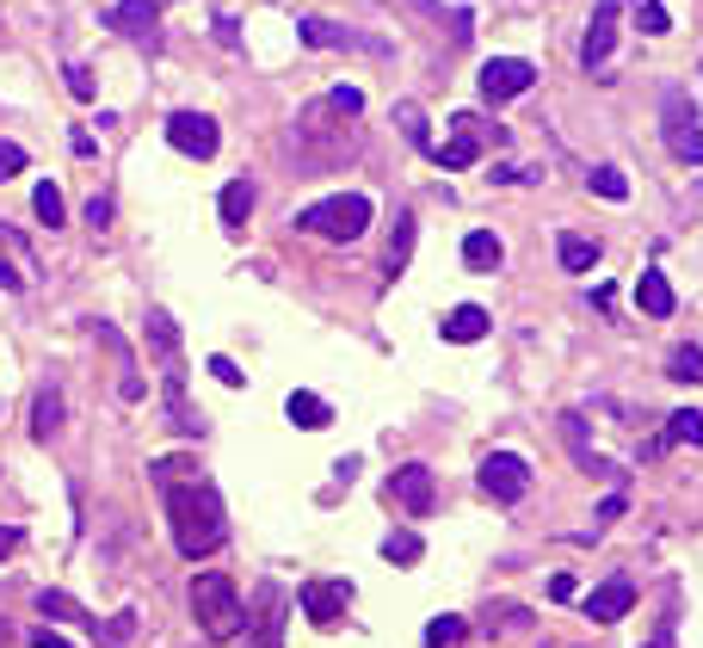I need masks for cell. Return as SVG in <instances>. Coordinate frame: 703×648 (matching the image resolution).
Instances as JSON below:
<instances>
[{"label":"cell","mask_w":703,"mask_h":648,"mask_svg":"<svg viewBox=\"0 0 703 648\" xmlns=\"http://www.w3.org/2000/svg\"><path fill=\"white\" fill-rule=\"evenodd\" d=\"M648 648H672V624H660V636H655Z\"/></svg>","instance_id":"bcb514c9"},{"label":"cell","mask_w":703,"mask_h":648,"mask_svg":"<svg viewBox=\"0 0 703 648\" xmlns=\"http://www.w3.org/2000/svg\"><path fill=\"white\" fill-rule=\"evenodd\" d=\"M191 617H198V630L210 636V642H234V636L248 630V600H241V593H234V581L229 574H198V581H191Z\"/></svg>","instance_id":"3957f363"},{"label":"cell","mask_w":703,"mask_h":648,"mask_svg":"<svg viewBox=\"0 0 703 648\" xmlns=\"http://www.w3.org/2000/svg\"><path fill=\"white\" fill-rule=\"evenodd\" d=\"M87 229H111V198H106V191L87 198Z\"/></svg>","instance_id":"74e56055"},{"label":"cell","mask_w":703,"mask_h":648,"mask_svg":"<svg viewBox=\"0 0 703 648\" xmlns=\"http://www.w3.org/2000/svg\"><path fill=\"white\" fill-rule=\"evenodd\" d=\"M395 124H402V136L414 149H426V155H432V130H426V111L420 106H395Z\"/></svg>","instance_id":"4dcf8cb0"},{"label":"cell","mask_w":703,"mask_h":648,"mask_svg":"<svg viewBox=\"0 0 703 648\" xmlns=\"http://www.w3.org/2000/svg\"><path fill=\"white\" fill-rule=\"evenodd\" d=\"M0 290H25V272H19L13 260H0Z\"/></svg>","instance_id":"7bdbcfd3"},{"label":"cell","mask_w":703,"mask_h":648,"mask_svg":"<svg viewBox=\"0 0 703 648\" xmlns=\"http://www.w3.org/2000/svg\"><path fill=\"white\" fill-rule=\"evenodd\" d=\"M32 648H68V642H63L56 630H37V636H32Z\"/></svg>","instance_id":"f6af8a7d"},{"label":"cell","mask_w":703,"mask_h":648,"mask_svg":"<svg viewBox=\"0 0 703 648\" xmlns=\"http://www.w3.org/2000/svg\"><path fill=\"white\" fill-rule=\"evenodd\" d=\"M420 550H426V543L414 538V531H389V538H383V556H389L395 569H414V562H420Z\"/></svg>","instance_id":"d6a6232c"},{"label":"cell","mask_w":703,"mask_h":648,"mask_svg":"<svg viewBox=\"0 0 703 648\" xmlns=\"http://www.w3.org/2000/svg\"><path fill=\"white\" fill-rule=\"evenodd\" d=\"M303 235H328V241H359L364 229H371V198L364 191H333V198H321V205H309L297 217Z\"/></svg>","instance_id":"277c9868"},{"label":"cell","mask_w":703,"mask_h":648,"mask_svg":"<svg viewBox=\"0 0 703 648\" xmlns=\"http://www.w3.org/2000/svg\"><path fill=\"white\" fill-rule=\"evenodd\" d=\"M487 328H494V321H487L482 303H457L451 316H444V340H451V347H475Z\"/></svg>","instance_id":"ffe728a7"},{"label":"cell","mask_w":703,"mask_h":648,"mask_svg":"<svg viewBox=\"0 0 703 648\" xmlns=\"http://www.w3.org/2000/svg\"><path fill=\"white\" fill-rule=\"evenodd\" d=\"M475 482H482L487 501H501V506H513V501H525V494H531V470H525V458H518V451H487L482 470H475Z\"/></svg>","instance_id":"52a82bcc"},{"label":"cell","mask_w":703,"mask_h":648,"mask_svg":"<svg viewBox=\"0 0 703 648\" xmlns=\"http://www.w3.org/2000/svg\"><path fill=\"white\" fill-rule=\"evenodd\" d=\"M32 217L44 222V229H63V222H68V210H63V186H56V179H37V191H32Z\"/></svg>","instance_id":"603a6c76"},{"label":"cell","mask_w":703,"mask_h":648,"mask_svg":"<svg viewBox=\"0 0 703 648\" xmlns=\"http://www.w3.org/2000/svg\"><path fill=\"white\" fill-rule=\"evenodd\" d=\"M149 482H155L161 501H167L179 556L198 562V556L222 550V538H229V513H222V494L198 475V458H155L149 463Z\"/></svg>","instance_id":"6da1fadb"},{"label":"cell","mask_w":703,"mask_h":648,"mask_svg":"<svg viewBox=\"0 0 703 648\" xmlns=\"http://www.w3.org/2000/svg\"><path fill=\"white\" fill-rule=\"evenodd\" d=\"M19 543H25V531H19V525H0V562H7V556H13Z\"/></svg>","instance_id":"b9f144b4"},{"label":"cell","mask_w":703,"mask_h":648,"mask_svg":"<svg viewBox=\"0 0 703 648\" xmlns=\"http://www.w3.org/2000/svg\"><path fill=\"white\" fill-rule=\"evenodd\" d=\"M297 37H303V44H315V50H321V44H333V50H371V56H383V50H389L383 37L345 32V25H321V19H303V25H297Z\"/></svg>","instance_id":"e0dca14e"},{"label":"cell","mask_w":703,"mask_h":648,"mask_svg":"<svg viewBox=\"0 0 703 648\" xmlns=\"http://www.w3.org/2000/svg\"><path fill=\"white\" fill-rule=\"evenodd\" d=\"M68 149H75V161H94V155H99V143H94V130H80V124L68 130Z\"/></svg>","instance_id":"f35d334b"},{"label":"cell","mask_w":703,"mask_h":648,"mask_svg":"<svg viewBox=\"0 0 703 648\" xmlns=\"http://www.w3.org/2000/svg\"><path fill=\"white\" fill-rule=\"evenodd\" d=\"M667 444H703V414L697 408H679L667 420Z\"/></svg>","instance_id":"1f68e13d"},{"label":"cell","mask_w":703,"mask_h":648,"mask_svg":"<svg viewBox=\"0 0 703 648\" xmlns=\"http://www.w3.org/2000/svg\"><path fill=\"white\" fill-rule=\"evenodd\" d=\"M167 414H173V427L179 432H204V420L186 408V383H179V371H167Z\"/></svg>","instance_id":"484cf974"},{"label":"cell","mask_w":703,"mask_h":648,"mask_svg":"<svg viewBox=\"0 0 703 648\" xmlns=\"http://www.w3.org/2000/svg\"><path fill=\"white\" fill-rule=\"evenodd\" d=\"M167 143L179 149V155H191V161H210L222 149V130H217L210 111H173L167 118Z\"/></svg>","instance_id":"ba28073f"},{"label":"cell","mask_w":703,"mask_h":648,"mask_svg":"<svg viewBox=\"0 0 703 648\" xmlns=\"http://www.w3.org/2000/svg\"><path fill=\"white\" fill-rule=\"evenodd\" d=\"M469 636V624L457 612H444V617H432V624H426V648H457Z\"/></svg>","instance_id":"f546056e"},{"label":"cell","mask_w":703,"mask_h":648,"mask_svg":"<svg viewBox=\"0 0 703 648\" xmlns=\"http://www.w3.org/2000/svg\"><path fill=\"white\" fill-rule=\"evenodd\" d=\"M63 75H68V87H75V99H94V75H87V63H68Z\"/></svg>","instance_id":"ab89813d"},{"label":"cell","mask_w":703,"mask_h":648,"mask_svg":"<svg viewBox=\"0 0 703 648\" xmlns=\"http://www.w3.org/2000/svg\"><path fill=\"white\" fill-rule=\"evenodd\" d=\"M598 253H605V248H598V241H586V235H562V241H556V260H562L568 272H593Z\"/></svg>","instance_id":"cb8c5ba5"},{"label":"cell","mask_w":703,"mask_h":648,"mask_svg":"<svg viewBox=\"0 0 703 648\" xmlns=\"http://www.w3.org/2000/svg\"><path fill=\"white\" fill-rule=\"evenodd\" d=\"M636 32L641 37H667L672 32V13L660 7V0H641V7H636Z\"/></svg>","instance_id":"836d02e7"},{"label":"cell","mask_w":703,"mask_h":648,"mask_svg":"<svg viewBox=\"0 0 703 648\" xmlns=\"http://www.w3.org/2000/svg\"><path fill=\"white\" fill-rule=\"evenodd\" d=\"M549 600H574V574H549Z\"/></svg>","instance_id":"ee69618b"},{"label":"cell","mask_w":703,"mask_h":648,"mask_svg":"<svg viewBox=\"0 0 703 648\" xmlns=\"http://www.w3.org/2000/svg\"><path fill=\"white\" fill-rule=\"evenodd\" d=\"M284 420L303 432H321V427H333V408L315 396V389H290V396H284Z\"/></svg>","instance_id":"ac0fdd59"},{"label":"cell","mask_w":703,"mask_h":648,"mask_svg":"<svg viewBox=\"0 0 703 648\" xmlns=\"http://www.w3.org/2000/svg\"><path fill=\"white\" fill-rule=\"evenodd\" d=\"M593 191H598V198H611V205H617V198H629L624 167H593Z\"/></svg>","instance_id":"d590c367"},{"label":"cell","mask_w":703,"mask_h":648,"mask_svg":"<svg viewBox=\"0 0 703 648\" xmlns=\"http://www.w3.org/2000/svg\"><path fill=\"white\" fill-rule=\"evenodd\" d=\"M37 612H44V617H63V624H87V630L99 624V617H87L75 600H68V593H37Z\"/></svg>","instance_id":"f1b7e54d"},{"label":"cell","mask_w":703,"mask_h":648,"mask_svg":"<svg viewBox=\"0 0 703 648\" xmlns=\"http://www.w3.org/2000/svg\"><path fill=\"white\" fill-rule=\"evenodd\" d=\"M501 260H506V248H501V235H494V229L463 235V266L469 272H501Z\"/></svg>","instance_id":"7402d4cb"},{"label":"cell","mask_w":703,"mask_h":648,"mask_svg":"<svg viewBox=\"0 0 703 648\" xmlns=\"http://www.w3.org/2000/svg\"><path fill=\"white\" fill-rule=\"evenodd\" d=\"M359 161V118L340 111L328 94L309 99L290 124V167L297 174H328V167H345Z\"/></svg>","instance_id":"7a4b0ae2"},{"label":"cell","mask_w":703,"mask_h":648,"mask_svg":"<svg viewBox=\"0 0 703 648\" xmlns=\"http://www.w3.org/2000/svg\"><path fill=\"white\" fill-rule=\"evenodd\" d=\"M660 130H667V149L685 167H703V130H697V111L685 106V94L679 87H667L660 94Z\"/></svg>","instance_id":"5b68a950"},{"label":"cell","mask_w":703,"mask_h":648,"mask_svg":"<svg viewBox=\"0 0 703 648\" xmlns=\"http://www.w3.org/2000/svg\"><path fill=\"white\" fill-rule=\"evenodd\" d=\"M94 636H99V648H124L136 636V612H118L111 624H94Z\"/></svg>","instance_id":"e575fe53"},{"label":"cell","mask_w":703,"mask_h":648,"mask_svg":"<svg viewBox=\"0 0 703 648\" xmlns=\"http://www.w3.org/2000/svg\"><path fill=\"white\" fill-rule=\"evenodd\" d=\"M142 333H149V352L161 359V371H179V321H173L161 303L142 309Z\"/></svg>","instance_id":"2e32d148"},{"label":"cell","mask_w":703,"mask_h":648,"mask_svg":"<svg viewBox=\"0 0 703 648\" xmlns=\"http://www.w3.org/2000/svg\"><path fill=\"white\" fill-rule=\"evenodd\" d=\"M414 235H420V222H414V210H402V217H395V235H389V253H383V272H389V278L407 272V260H414Z\"/></svg>","instance_id":"44dd1931"},{"label":"cell","mask_w":703,"mask_h":648,"mask_svg":"<svg viewBox=\"0 0 703 648\" xmlns=\"http://www.w3.org/2000/svg\"><path fill=\"white\" fill-rule=\"evenodd\" d=\"M248 217H253V179H229V186H222V222L241 229Z\"/></svg>","instance_id":"d4e9b609"},{"label":"cell","mask_w":703,"mask_h":648,"mask_svg":"<svg viewBox=\"0 0 703 648\" xmlns=\"http://www.w3.org/2000/svg\"><path fill=\"white\" fill-rule=\"evenodd\" d=\"M210 377H217V383H229V389H241V383H248L234 359H210Z\"/></svg>","instance_id":"60d3db41"},{"label":"cell","mask_w":703,"mask_h":648,"mask_svg":"<svg viewBox=\"0 0 703 648\" xmlns=\"http://www.w3.org/2000/svg\"><path fill=\"white\" fill-rule=\"evenodd\" d=\"M56 427H63V396H56V389H44V396H37V408H32V439L44 444Z\"/></svg>","instance_id":"4316f807"},{"label":"cell","mask_w":703,"mask_h":648,"mask_svg":"<svg viewBox=\"0 0 703 648\" xmlns=\"http://www.w3.org/2000/svg\"><path fill=\"white\" fill-rule=\"evenodd\" d=\"M284 617H290V593L278 581H260V593L248 600V648H284Z\"/></svg>","instance_id":"8992f818"},{"label":"cell","mask_w":703,"mask_h":648,"mask_svg":"<svg viewBox=\"0 0 703 648\" xmlns=\"http://www.w3.org/2000/svg\"><path fill=\"white\" fill-rule=\"evenodd\" d=\"M99 19H106L111 32H124V37H136V44H149V37H155V19H161V0H118V7H106Z\"/></svg>","instance_id":"5bb4252c"},{"label":"cell","mask_w":703,"mask_h":648,"mask_svg":"<svg viewBox=\"0 0 703 648\" xmlns=\"http://www.w3.org/2000/svg\"><path fill=\"white\" fill-rule=\"evenodd\" d=\"M537 87V63H525V56H494V63H482V99L487 106H506V99L531 94Z\"/></svg>","instance_id":"9c48e42d"},{"label":"cell","mask_w":703,"mask_h":648,"mask_svg":"<svg viewBox=\"0 0 703 648\" xmlns=\"http://www.w3.org/2000/svg\"><path fill=\"white\" fill-rule=\"evenodd\" d=\"M617 19H624V0H598L593 7V25L580 37V63L593 68V75L611 63V50H617Z\"/></svg>","instance_id":"8fae6325"},{"label":"cell","mask_w":703,"mask_h":648,"mask_svg":"<svg viewBox=\"0 0 703 648\" xmlns=\"http://www.w3.org/2000/svg\"><path fill=\"white\" fill-rule=\"evenodd\" d=\"M667 377H672V383H691V389H697V383H703V352H697V347H672Z\"/></svg>","instance_id":"83f0119b"},{"label":"cell","mask_w":703,"mask_h":648,"mask_svg":"<svg viewBox=\"0 0 703 648\" xmlns=\"http://www.w3.org/2000/svg\"><path fill=\"white\" fill-rule=\"evenodd\" d=\"M383 494H389L402 513H414V519H426V513L438 506V482H432V470H426V463H402V470L383 482Z\"/></svg>","instance_id":"30bf717a"},{"label":"cell","mask_w":703,"mask_h":648,"mask_svg":"<svg viewBox=\"0 0 703 648\" xmlns=\"http://www.w3.org/2000/svg\"><path fill=\"white\" fill-rule=\"evenodd\" d=\"M25 161H32V155H25V149H19V143H0V179L25 174Z\"/></svg>","instance_id":"8d00e7d4"},{"label":"cell","mask_w":703,"mask_h":648,"mask_svg":"<svg viewBox=\"0 0 703 648\" xmlns=\"http://www.w3.org/2000/svg\"><path fill=\"white\" fill-rule=\"evenodd\" d=\"M451 124H457V136H451V143H432V161H438V167H451V174H463V167H475V155H482V136H487V130L475 124L469 111H457Z\"/></svg>","instance_id":"4fadbf2b"},{"label":"cell","mask_w":703,"mask_h":648,"mask_svg":"<svg viewBox=\"0 0 703 648\" xmlns=\"http://www.w3.org/2000/svg\"><path fill=\"white\" fill-rule=\"evenodd\" d=\"M636 303L648 309L655 321H667L672 309H679V297H672V285H667V272L660 266H641V278H636Z\"/></svg>","instance_id":"d6986e66"},{"label":"cell","mask_w":703,"mask_h":648,"mask_svg":"<svg viewBox=\"0 0 703 648\" xmlns=\"http://www.w3.org/2000/svg\"><path fill=\"white\" fill-rule=\"evenodd\" d=\"M580 605H586L593 624H617V617H629V605H636V581H629V574H611L605 586H593V600H580Z\"/></svg>","instance_id":"9a60e30c"},{"label":"cell","mask_w":703,"mask_h":648,"mask_svg":"<svg viewBox=\"0 0 703 648\" xmlns=\"http://www.w3.org/2000/svg\"><path fill=\"white\" fill-rule=\"evenodd\" d=\"M297 605H303V617H309V624H321V630H328V624H340V617H345V605H352V581H309L297 593Z\"/></svg>","instance_id":"7c38bea8"}]
</instances>
